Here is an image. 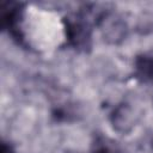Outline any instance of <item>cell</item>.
<instances>
[{
    "label": "cell",
    "mask_w": 153,
    "mask_h": 153,
    "mask_svg": "<svg viewBox=\"0 0 153 153\" xmlns=\"http://www.w3.org/2000/svg\"><path fill=\"white\" fill-rule=\"evenodd\" d=\"M100 12L94 10H81L63 19L65 32L68 44L82 53H87L92 48V22L97 23Z\"/></svg>",
    "instance_id": "obj_1"
},
{
    "label": "cell",
    "mask_w": 153,
    "mask_h": 153,
    "mask_svg": "<svg viewBox=\"0 0 153 153\" xmlns=\"http://www.w3.org/2000/svg\"><path fill=\"white\" fill-rule=\"evenodd\" d=\"M1 20L2 27L12 36L14 41L20 45H25L24 33L22 31V19H23V4L20 2H5L1 8Z\"/></svg>",
    "instance_id": "obj_2"
},
{
    "label": "cell",
    "mask_w": 153,
    "mask_h": 153,
    "mask_svg": "<svg viewBox=\"0 0 153 153\" xmlns=\"http://www.w3.org/2000/svg\"><path fill=\"white\" fill-rule=\"evenodd\" d=\"M98 25L102 27L104 39L111 44H118L127 37V24L118 17L105 12L98 22Z\"/></svg>",
    "instance_id": "obj_3"
},
{
    "label": "cell",
    "mask_w": 153,
    "mask_h": 153,
    "mask_svg": "<svg viewBox=\"0 0 153 153\" xmlns=\"http://www.w3.org/2000/svg\"><path fill=\"white\" fill-rule=\"evenodd\" d=\"M110 122L114 129L121 134L129 133L136 122L135 112L128 103H121L114 108L110 114Z\"/></svg>",
    "instance_id": "obj_4"
},
{
    "label": "cell",
    "mask_w": 153,
    "mask_h": 153,
    "mask_svg": "<svg viewBox=\"0 0 153 153\" xmlns=\"http://www.w3.org/2000/svg\"><path fill=\"white\" fill-rule=\"evenodd\" d=\"M135 75L143 82H153V56L148 54H140L134 61Z\"/></svg>",
    "instance_id": "obj_5"
},
{
    "label": "cell",
    "mask_w": 153,
    "mask_h": 153,
    "mask_svg": "<svg viewBox=\"0 0 153 153\" xmlns=\"http://www.w3.org/2000/svg\"><path fill=\"white\" fill-rule=\"evenodd\" d=\"M88 153H122L120 145L102 134H97L91 143Z\"/></svg>",
    "instance_id": "obj_6"
},
{
    "label": "cell",
    "mask_w": 153,
    "mask_h": 153,
    "mask_svg": "<svg viewBox=\"0 0 153 153\" xmlns=\"http://www.w3.org/2000/svg\"><path fill=\"white\" fill-rule=\"evenodd\" d=\"M1 153H16L12 145L6 142V141H2L1 142Z\"/></svg>",
    "instance_id": "obj_7"
},
{
    "label": "cell",
    "mask_w": 153,
    "mask_h": 153,
    "mask_svg": "<svg viewBox=\"0 0 153 153\" xmlns=\"http://www.w3.org/2000/svg\"><path fill=\"white\" fill-rule=\"evenodd\" d=\"M152 148H153V140H152Z\"/></svg>",
    "instance_id": "obj_8"
}]
</instances>
